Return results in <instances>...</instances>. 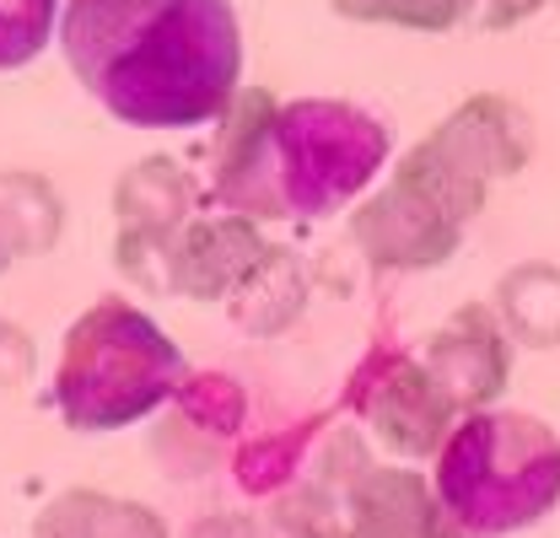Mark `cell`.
Here are the masks:
<instances>
[{"label":"cell","instance_id":"1","mask_svg":"<svg viewBox=\"0 0 560 538\" xmlns=\"http://www.w3.org/2000/svg\"><path fill=\"white\" fill-rule=\"evenodd\" d=\"M60 49L75 81L136 130L221 119L243 75L232 0H70Z\"/></svg>","mask_w":560,"mask_h":538},{"label":"cell","instance_id":"2","mask_svg":"<svg viewBox=\"0 0 560 538\" xmlns=\"http://www.w3.org/2000/svg\"><path fill=\"white\" fill-rule=\"evenodd\" d=\"M436 512L453 538H506L560 501V436L517 409H475L436 447Z\"/></svg>","mask_w":560,"mask_h":538},{"label":"cell","instance_id":"3","mask_svg":"<svg viewBox=\"0 0 560 538\" xmlns=\"http://www.w3.org/2000/svg\"><path fill=\"white\" fill-rule=\"evenodd\" d=\"M189 377L178 344L162 335L136 302L97 296L66 335L55 366V409L75 431H119L178 394Z\"/></svg>","mask_w":560,"mask_h":538},{"label":"cell","instance_id":"4","mask_svg":"<svg viewBox=\"0 0 560 538\" xmlns=\"http://www.w3.org/2000/svg\"><path fill=\"white\" fill-rule=\"evenodd\" d=\"M388 125L355 103L296 97L280 103L270 125L276 195L285 221H313L346 210L388 162Z\"/></svg>","mask_w":560,"mask_h":538},{"label":"cell","instance_id":"5","mask_svg":"<svg viewBox=\"0 0 560 538\" xmlns=\"http://www.w3.org/2000/svg\"><path fill=\"white\" fill-rule=\"evenodd\" d=\"M528 151H534V119L517 103L486 92V97H469L464 108H453L416 151H405L394 178L416 184L458 226H469L486 204L490 178L517 173L528 162Z\"/></svg>","mask_w":560,"mask_h":538},{"label":"cell","instance_id":"6","mask_svg":"<svg viewBox=\"0 0 560 538\" xmlns=\"http://www.w3.org/2000/svg\"><path fill=\"white\" fill-rule=\"evenodd\" d=\"M340 404L366 431H377L399 458H436L442 436L453 431L447 399L436 394L425 366L399 339L366 344V355L355 361V372L346 377V399Z\"/></svg>","mask_w":560,"mask_h":538},{"label":"cell","instance_id":"7","mask_svg":"<svg viewBox=\"0 0 560 538\" xmlns=\"http://www.w3.org/2000/svg\"><path fill=\"white\" fill-rule=\"evenodd\" d=\"M276 108L280 103L265 86H237L215 119L221 130L210 145V195L248 221H285L276 195V156H270Z\"/></svg>","mask_w":560,"mask_h":538},{"label":"cell","instance_id":"8","mask_svg":"<svg viewBox=\"0 0 560 538\" xmlns=\"http://www.w3.org/2000/svg\"><path fill=\"white\" fill-rule=\"evenodd\" d=\"M195 200H200V189L173 156H145L119 178V189H114L119 248L114 254L136 285L162 291V248L195 215Z\"/></svg>","mask_w":560,"mask_h":538},{"label":"cell","instance_id":"9","mask_svg":"<svg viewBox=\"0 0 560 538\" xmlns=\"http://www.w3.org/2000/svg\"><path fill=\"white\" fill-rule=\"evenodd\" d=\"M167 404L173 409H167V420L156 425V442H151L156 464L173 479L215 473L232 458V447L248 425V394L221 372H195V377L178 383V394Z\"/></svg>","mask_w":560,"mask_h":538},{"label":"cell","instance_id":"10","mask_svg":"<svg viewBox=\"0 0 560 538\" xmlns=\"http://www.w3.org/2000/svg\"><path fill=\"white\" fill-rule=\"evenodd\" d=\"M265 248L270 243L248 215H189L162 248V296L221 302L243 285Z\"/></svg>","mask_w":560,"mask_h":538},{"label":"cell","instance_id":"11","mask_svg":"<svg viewBox=\"0 0 560 538\" xmlns=\"http://www.w3.org/2000/svg\"><path fill=\"white\" fill-rule=\"evenodd\" d=\"M350 237L377 269H431L458 248L464 226L416 184L394 178L350 215Z\"/></svg>","mask_w":560,"mask_h":538},{"label":"cell","instance_id":"12","mask_svg":"<svg viewBox=\"0 0 560 538\" xmlns=\"http://www.w3.org/2000/svg\"><path fill=\"white\" fill-rule=\"evenodd\" d=\"M420 366L447 399V409H486L490 399H501L512 377V344L490 307H458L453 324H442L436 339L425 344Z\"/></svg>","mask_w":560,"mask_h":538},{"label":"cell","instance_id":"13","mask_svg":"<svg viewBox=\"0 0 560 538\" xmlns=\"http://www.w3.org/2000/svg\"><path fill=\"white\" fill-rule=\"evenodd\" d=\"M346 528L350 538H453L436 512L431 479L410 469H377V464H366L350 479Z\"/></svg>","mask_w":560,"mask_h":538},{"label":"cell","instance_id":"14","mask_svg":"<svg viewBox=\"0 0 560 538\" xmlns=\"http://www.w3.org/2000/svg\"><path fill=\"white\" fill-rule=\"evenodd\" d=\"M33 538H167V528L151 506L103 495V490H66L38 512Z\"/></svg>","mask_w":560,"mask_h":538},{"label":"cell","instance_id":"15","mask_svg":"<svg viewBox=\"0 0 560 538\" xmlns=\"http://www.w3.org/2000/svg\"><path fill=\"white\" fill-rule=\"evenodd\" d=\"M324 425H329V414H307V420H291V425H276V431L237 436V447H232V458H226L237 490H243V495H259V501H270L276 490H285V484L302 473L313 442L324 436Z\"/></svg>","mask_w":560,"mask_h":538},{"label":"cell","instance_id":"16","mask_svg":"<svg viewBox=\"0 0 560 538\" xmlns=\"http://www.w3.org/2000/svg\"><path fill=\"white\" fill-rule=\"evenodd\" d=\"M226 302H232V324H237L243 335H280V329H291V318H296L302 302H307V280H302L296 254L265 248L259 265L243 274V285H237Z\"/></svg>","mask_w":560,"mask_h":538},{"label":"cell","instance_id":"17","mask_svg":"<svg viewBox=\"0 0 560 538\" xmlns=\"http://www.w3.org/2000/svg\"><path fill=\"white\" fill-rule=\"evenodd\" d=\"M501 318L512 339L534 344V350H550L560 344V269L550 265H523L501 280V296H495Z\"/></svg>","mask_w":560,"mask_h":538},{"label":"cell","instance_id":"18","mask_svg":"<svg viewBox=\"0 0 560 538\" xmlns=\"http://www.w3.org/2000/svg\"><path fill=\"white\" fill-rule=\"evenodd\" d=\"M0 204L16 226V243H22V259H38L60 243V226H66V204L55 195L49 178L38 173H0Z\"/></svg>","mask_w":560,"mask_h":538},{"label":"cell","instance_id":"19","mask_svg":"<svg viewBox=\"0 0 560 538\" xmlns=\"http://www.w3.org/2000/svg\"><path fill=\"white\" fill-rule=\"evenodd\" d=\"M60 27V0H0V70L33 66Z\"/></svg>","mask_w":560,"mask_h":538},{"label":"cell","instance_id":"20","mask_svg":"<svg viewBox=\"0 0 560 538\" xmlns=\"http://www.w3.org/2000/svg\"><path fill=\"white\" fill-rule=\"evenodd\" d=\"M464 11H469V0H383V22L420 27V33H447Z\"/></svg>","mask_w":560,"mask_h":538},{"label":"cell","instance_id":"21","mask_svg":"<svg viewBox=\"0 0 560 538\" xmlns=\"http://www.w3.org/2000/svg\"><path fill=\"white\" fill-rule=\"evenodd\" d=\"M33 361H38L33 339L22 335L16 324H5V318H0V388L27 383V377H33Z\"/></svg>","mask_w":560,"mask_h":538},{"label":"cell","instance_id":"22","mask_svg":"<svg viewBox=\"0 0 560 538\" xmlns=\"http://www.w3.org/2000/svg\"><path fill=\"white\" fill-rule=\"evenodd\" d=\"M469 5H475L480 27H517V22H528L534 11H545L550 0H469Z\"/></svg>","mask_w":560,"mask_h":538},{"label":"cell","instance_id":"23","mask_svg":"<svg viewBox=\"0 0 560 538\" xmlns=\"http://www.w3.org/2000/svg\"><path fill=\"white\" fill-rule=\"evenodd\" d=\"M184 538H259V523L248 512H210L200 523H189Z\"/></svg>","mask_w":560,"mask_h":538},{"label":"cell","instance_id":"24","mask_svg":"<svg viewBox=\"0 0 560 538\" xmlns=\"http://www.w3.org/2000/svg\"><path fill=\"white\" fill-rule=\"evenodd\" d=\"M22 259V243H16V226H11V215H5V204H0V274Z\"/></svg>","mask_w":560,"mask_h":538},{"label":"cell","instance_id":"25","mask_svg":"<svg viewBox=\"0 0 560 538\" xmlns=\"http://www.w3.org/2000/svg\"><path fill=\"white\" fill-rule=\"evenodd\" d=\"M335 11L350 22H383V0H335Z\"/></svg>","mask_w":560,"mask_h":538}]
</instances>
